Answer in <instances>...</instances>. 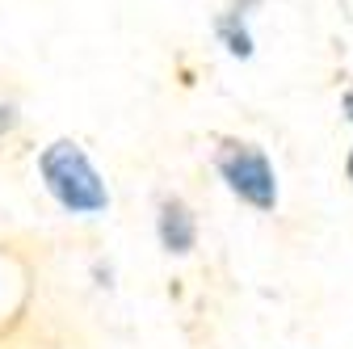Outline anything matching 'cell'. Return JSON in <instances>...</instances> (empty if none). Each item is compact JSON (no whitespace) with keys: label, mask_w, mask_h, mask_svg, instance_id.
Returning a JSON list of instances; mask_svg holds the SVG:
<instances>
[{"label":"cell","mask_w":353,"mask_h":349,"mask_svg":"<svg viewBox=\"0 0 353 349\" xmlns=\"http://www.w3.org/2000/svg\"><path fill=\"white\" fill-rule=\"evenodd\" d=\"M219 172H223V181L244 198L252 202L256 210H270L278 202V186H274V168L265 160L256 148L248 143H228L219 152Z\"/></svg>","instance_id":"obj_2"},{"label":"cell","mask_w":353,"mask_h":349,"mask_svg":"<svg viewBox=\"0 0 353 349\" xmlns=\"http://www.w3.org/2000/svg\"><path fill=\"white\" fill-rule=\"evenodd\" d=\"M345 168H349V181H353V152H349V164H345Z\"/></svg>","instance_id":"obj_5"},{"label":"cell","mask_w":353,"mask_h":349,"mask_svg":"<svg viewBox=\"0 0 353 349\" xmlns=\"http://www.w3.org/2000/svg\"><path fill=\"white\" fill-rule=\"evenodd\" d=\"M38 168H42V181H47V190L55 194V202L63 210H76V215L105 210V202H110L105 181L97 177V168L88 164V156L76 143H68V139L51 143L47 152H42Z\"/></svg>","instance_id":"obj_1"},{"label":"cell","mask_w":353,"mask_h":349,"mask_svg":"<svg viewBox=\"0 0 353 349\" xmlns=\"http://www.w3.org/2000/svg\"><path fill=\"white\" fill-rule=\"evenodd\" d=\"M219 30H223V38H228V51H232V55H248V51H252V47H248V34H244V30H236L232 21H223Z\"/></svg>","instance_id":"obj_4"},{"label":"cell","mask_w":353,"mask_h":349,"mask_svg":"<svg viewBox=\"0 0 353 349\" xmlns=\"http://www.w3.org/2000/svg\"><path fill=\"white\" fill-rule=\"evenodd\" d=\"M160 244L168 252H190L194 248V215L185 202H164L160 206Z\"/></svg>","instance_id":"obj_3"}]
</instances>
